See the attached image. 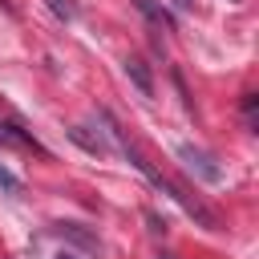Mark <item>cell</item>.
<instances>
[{
	"label": "cell",
	"instance_id": "52a82bcc",
	"mask_svg": "<svg viewBox=\"0 0 259 259\" xmlns=\"http://www.w3.org/2000/svg\"><path fill=\"white\" fill-rule=\"evenodd\" d=\"M57 259H77V255H57Z\"/></svg>",
	"mask_w": 259,
	"mask_h": 259
},
{
	"label": "cell",
	"instance_id": "5b68a950",
	"mask_svg": "<svg viewBox=\"0 0 259 259\" xmlns=\"http://www.w3.org/2000/svg\"><path fill=\"white\" fill-rule=\"evenodd\" d=\"M49 8H53L61 20H73V16H77V4H73V0H49Z\"/></svg>",
	"mask_w": 259,
	"mask_h": 259
},
{
	"label": "cell",
	"instance_id": "277c9868",
	"mask_svg": "<svg viewBox=\"0 0 259 259\" xmlns=\"http://www.w3.org/2000/svg\"><path fill=\"white\" fill-rule=\"evenodd\" d=\"M125 73H130V81H134V85H138L146 97L154 93V81H150V73H146V65H142L138 57H130V61H125Z\"/></svg>",
	"mask_w": 259,
	"mask_h": 259
},
{
	"label": "cell",
	"instance_id": "6da1fadb",
	"mask_svg": "<svg viewBox=\"0 0 259 259\" xmlns=\"http://www.w3.org/2000/svg\"><path fill=\"white\" fill-rule=\"evenodd\" d=\"M178 158H182V162H186L190 170H198V174H202L206 182H219V178H223V166H214V158H210L206 150L190 146V142H182V146H178Z\"/></svg>",
	"mask_w": 259,
	"mask_h": 259
},
{
	"label": "cell",
	"instance_id": "8992f818",
	"mask_svg": "<svg viewBox=\"0 0 259 259\" xmlns=\"http://www.w3.org/2000/svg\"><path fill=\"white\" fill-rule=\"evenodd\" d=\"M0 186H4L8 194H20V178H16L12 170H4V166H0Z\"/></svg>",
	"mask_w": 259,
	"mask_h": 259
},
{
	"label": "cell",
	"instance_id": "7a4b0ae2",
	"mask_svg": "<svg viewBox=\"0 0 259 259\" xmlns=\"http://www.w3.org/2000/svg\"><path fill=\"white\" fill-rule=\"evenodd\" d=\"M0 142H8V146H24V150H40V142H36L32 134H24L16 121H0Z\"/></svg>",
	"mask_w": 259,
	"mask_h": 259
},
{
	"label": "cell",
	"instance_id": "3957f363",
	"mask_svg": "<svg viewBox=\"0 0 259 259\" xmlns=\"http://www.w3.org/2000/svg\"><path fill=\"white\" fill-rule=\"evenodd\" d=\"M134 8H138L142 16H150L154 24H162V28H174V16H170V12H166L158 0H134Z\"/></svg>",
	"mask_w": 259,
	"mask_h": 259
}]
</instances>
